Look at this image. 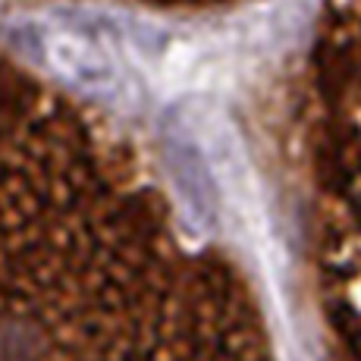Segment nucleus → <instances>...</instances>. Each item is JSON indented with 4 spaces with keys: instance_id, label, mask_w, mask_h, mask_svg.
<instances>
[{
    "instance_id": "f257e3e1",
    "label": "nucleus",
    "mask_w": 361,
    "mask_h": 361,
    "mask_svg": "<svg viewBox=\"0 0 361 361\" xmlns=\"http://www.w3.org/2000/svg\"><path fill=\"white\" fill-rule=\"evenodd\" d=\"M29 51H35V57L79 92L98 94V98L126 94V75L101 41L75 29H29Z\"/></svg>"
}]
</instances>
